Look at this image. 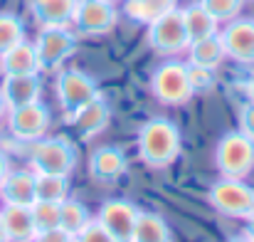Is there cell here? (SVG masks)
Returning a JSON list of instances; mask_svg holds the SVG:
<instances>
[{
	"instance_id": "6da1fadb",
	"label": "cell",
	"mask_w": 254,
	"mask_h": 242,
	"mask_svg": "<svg viewBox=\"0 0 254 242\" xmlns=\"http://www.w3.org/2000/svg\"><path fill=\"white\" fill-rule=\"evenodd\" d=\"M180 131L178 126L163 119V116H156V119H148L141 129H138V136H136V151H138V159L146 163L148 168H168L178 161L180 156Z\"/></svg>"
},
{
	"instance_id": "7a4b0ae2",
	"label": "cell",
	"mask_w": 254,
	"mask_h": 242,
	"mask_svg": "<svg viewBox=\"0 0 254 242\" xmlns=\"http://www.w3.org/2000/svg\"><path fill=\"white\" fill-rule=\"evenodd\" d=\"M77 165V146L67 136H50L32 141L30 149V168L35 173L50 175H69Z\"/></svg>"
},
{
	"instance_id": "3957f363",
	"label": "cell",
	"mask_w": 254,
	"mask_h": 242,
	"mask_svg": "<svg viewBox=\"0 0 254 242\" xmlns=\"http://www.w3.org/2000/svg\"><path fill=\"white\" fill-rule=\"evenodd\" d=\"M215 165L222 178L245 180L254 168V141L247 139L240 129L222 134L215 146Z\"/></svg>"
},
{
	"instance_id": "277c9868",
	"label": "cell",
	"mask_w": 254,
	"mask_h": 242,
	"mask_svg": "<svg viewBox=\"0 0 254 242\" xmlns=\"http://www.w3.org/2000/svg\"><path fill=\"white\" fill-rule=\"evenodd\" d=\"M210 205L225 218H254V188L237 178H220L210 188Z\"/></svg>"
},
{
	"instance_id": "5b68a950",
	"label": "cell",
	"mask_w": 254,
	"mask_h": 242,
	"mask_svg": "<svg viewBox=\"0 0 254 242\" xmlns=\"http://www.w3.org/2000/svg\"><path fill=\"white\" fill-rule=\"evenodd\" d=\"M148 47L156 50L158 55H178L183 50H188L190 40L183 25V12L178 7H173L168 12L158 15L153 22H148Z\"/></svg>"
},
{
	"instance_id": "8992f818",
	"label": "cell",
	"mask_w": 254,
	"mask_h": 242,
	"mask_svg": "<svg viewBox=\"0 0 254 242\" xmlns=\"http://www.w3.org/2000/svg\"><path fill=\"white\" fill-rule=\"evenodd\" d=\"M153 96L166 106H180L192 99V89L188 81V65L183 62H166L151 77Z\"/></svg>"
},
{
	"instance_id": "52a82bcc",
	"label": "cell",
	"mask_w": 254,
	"mask_h": 242,
	"mask_svg": "<svg viewBox=\"0 0 254 242\" xmlns=\"http://www.w3.org/2000/svg\"><path fill=\"white\" fill-rule=\"evenodd\" d=\"M40 70L52 72L60 70L77 50V35L69 32L67 27H42L37 40H35Z\"/></svg>"
},
{
	"instance_id": "ba28073f",
	"label": "cell",
	"mask_w": 254,
	"mask_h": 242,
	"mask_svg": "<svg viewBox=\"0 0 254 242\" xmlns=\"http://www.w3.org/2000/svg\"><path fill=\"white\" fill-rule=\"evenodd\" d=\"M55 89H57L60 106L64 109V121H67L77 109H82L84 104H89L91 99L101 96L96 81L91 80L89 75H84L82 70H62V72L57 75Z\"/></svg>"
},
{
	"instance_id": "9c48e42d",
	"label": "cell",
	"mask_w": 254,
	"mask_h": 242,
	"mask_svg": "<svg viewBox=\"0 0 254 242\" xmlns=\"http://www.w3.org/2000/svg\"><path fill=\"white\" fill-rule=\"evenodd\" d=\"M116 20H119V12H116L114 2H109V0H79L72 22H74L79 35L101 37L116 27Z\"/></svg>"
},
{
	"instance_id": "30bf717a",
	"label": "cell",
	"mask_w": 254,
	"mask_h": 242,
	"mask_svg": "<svg viewBox=\"0 0 254 242\" xmlns=\"http://www.w3.org/2000/svg\"><path fill=\"white\" fill-rule=\"evenodd\" d=\"M7 119V129L12 134V139L17 141H37L47 134L50 129V109L40 101L17 106V109H7L5 114Z\"/></svg>"
},
{
	"instance_id": "8fae6325",
	"label": "cell",
	"mask_w": 254,
	"mask_h": 242,
	"mask_svg": "<svg viewBox=\"0 0 254 242\" xmlns=\"http://www.w3.org/2000/svg\"><path fill=\"white\" fill-rule=\"evenodd\" d=\"M138 215L141 210L131 203V200H124V198H111L106 200L99 213H96V220L101 223V228L119 242H131V235L136 230V223H138Z\"/></svg>"
},
{
	"instance_id": "7c38bea8",
	"label": "cell",
	"mask_w": 254,
	"mask_h": 242,
	"mask_svg": "<svg viewBox=\"0 0 254 242\" xmlns=\"http://www.w3.org/2000/svg\"><path fill=\"white\" fill-rule=\"evenodd\" d=\"M225 57H232L242 65H254V20H230L220 32Z\"/></svg>"
},
{
	"instance_id": "4fadbf2b",
	"label": "cell",
	"mask_w": 254,
	"mask_h": 242,
	"mask_svg": "<svg viewBox=\"0 0 254 242\" xmlns=\"http://www.w3.org/2000/svg\"><path fill=\"white\" fill-rule=\"evenodd\" d=\"M126 168H128V159L119 146H101L89 159V175L101 185H111L121 180Z\"/></svg>"
},
{
	"instance_id": "5bb4252c",
	"label": "cell",
	"mask_w": 254,
	"mask_h": 242,
	"mask_svg": "<svg viewBox=\"0 0 254 242\" xmlns=\"http://www.w3.org/2000/svg\"><path fill=\"white\" fill-rule=\"evenodd\" d=\"M109 121H111V109H109V104L104 101V96L91 99L89 104H84L82 109H77V111L67 119V124H72L74 131H77L84 141L99 136V134L109 126Z\"/></svg>"
},
{
	"instance_id": "9a60e30c",
	"label": "cell",
	"mask_w": 254,
	"mask_h": 242,
	"mask_svg": "<svg viewBox=\"0 0 254 242\" xmlns=\"http://www.w3.org/2000/svg\"><path fill=\"white\" fill-rule=\"evenodd\" d=\"M40 91H42L40 75H5L0 81V94L7 109L40 101Z\"/></svg>"
},
{
	"instance_id": "2e32d148",
	"label": "cell",
	"mask_w": 254,
	"mask_h": 242,
	"mask_svg": "<svg viewBox=\"0 0 254 242\" xmlns=\"http://www.w3.org/2000/svg\"><path fill=\"white\" fill-rule=\"evenodd\" d=\"M0 200L5 205H32L35 203V170L17 168L5 175L0 183Z\"/></svg>"
},
{
	"instance_id": "e0dca14e",
	"label": "cell",
	"mask_w": 254,
	"mask_h": 242,
	"mask_svg": "<svg viewBox=\"0 0 254 242\" xmlns=\"http://www.w3.org/2000/svg\"><path fill=\"white\" fill-rule=\"evenodd\" d=\"M79 0H30V12L40 27H67Z\"/></svg>"
},
{
	"instance_id": "ac0fdd59",
	"label": "cell",
	"mask_w": 254,
	"mask_h": 242,
	"mask_svg": "<svg viewBox=\"0 0 254 242\" xmlns=\"http://www.w3.org/2000/svg\"><path fill=\"white\" fill-rule=\"evenodd\" d=\"M0 72L5 75H40V60L32 42L22 40L15 47H10L5 55H0Z\"/></svg>"
},
{
	"instance_id": "d6986e66",
	"label": "cell",
	"mask_w": 254,
	"mask_h": 242,
	"mask_svg": "<svg viewBox=\"0 0 254 242\" xmlns=\"http://www.w3.org/2000/svg\"><path fill=\"white\" fill-rule=\"evenodd\" d=\"M0 220H2L5 235L10 242H27L37 235L35 223H32V213H30L27 205H5L2 203Z\"/></svg>"
},
{
	"instance_id": "ffe728a7",
	"label": "cell",
	"mask_w": 254,
	"mask_h": 242,
	"mask_svg": "<svg viewBox=\"0 0 254 242\" xmlns=\"http://www.w3.org/2000/svg\"><path fill=\"white\" fill-rule=\"evenodd\" d=\"M183 12V25H185V32H188V40L190 42H197L202 37H210L217 32V20L197 2V5H188Z\"/></svg>"
},
{
	"instance_id": "44dd1931",
	"label": "cell",
	"mask_w": 254,
	"mask_h": 242,
	"mask_svg": "<svg viewBox=\"0 0 254 242\" xmlns=\"http://www.w3.org/2000/svg\"><path fill=\"white\" fill-rule=\"evenodd\" d=\"M190 65H197V67H207V70H217L225 60V47H222V40L220 35H210V37H202L197 42H190Z\"/></svg>"
},
{
	"instance_id": "7402d4cb",
	"label": "cell",
	"mask_w": 254,
	"mask_h": 242,
	"mask_svg": "<svg viewBox=\"0 0 254 242\" xmlns=\"http://www.w3.org/2000/svg\"><path fill=\"white\" fill-rule=\"evenodd\" d=\"M131 242H173L168 223L158 213H141Z\"/></svg>"
},
{
	"instance_id": "603a6c76",
	"label": "cell",
	"mask_w": 254,
	"mask_h": 242,
	"mask_svg": "<svg viewBox=\"0 0 254 242\" xmlns=\"http://www.w3.org/2000/svg\"><path fill=\"white\" fill-rule=\"evenodd\" d=\"M64 198H69V175L35 173V200L62 203Z\"/></svg>"
},
{
	"instance_id": "cb8c5ba5",
	"label": "cell",
	"mask_w": 254,
	"mask_h": 242,
	"mask_svg": "<svg viewBox=\"0 0 254 242\" xmlns=\"http://www.w3.org/2000/svg\"><path fill=\"white\" fill-rule=\"evenodd\" d=\"M89 220H91V215H89L84 203H79V200H74V198H64V200L60 203V228L67 230L72 238L84 228Z\"/></svg>"
},
{
	"instance_id": "d4e9b609",
	"label": "cell",
	"mask_w": 254,
	"mask_h": 242,
	"mask_svg": "<svg viewBox=\"0 0 254 242\" xmlns=\"http://www.w3.org/2000/svg\"><path fill=\"white\" fill-rule=\"evenodd\" d=\"M32 213V223H35V233H45L52 228H60V203L52 200H35L30 205Z\"/></svg>"
},
{
	"instance_id": "484cf974",
	"label": "cell",
	"mask_w": 254,
	"mask_h": 242,
	"mask_svg": "<svg viewBox=\"0 0 254 242\" xmlns=\"http://www.w3.org/2000/svg\"><path fill=\"white\" fill-rule=\"evenodd\" d=\"M25 40V25L12 12H0V55Z\"/></svg>"
},
{
	"instance_id": "4316f807",
	"label": "cell",
	"mask_w": 254,
	"mask_h": 242,
	"mask_svg": "<svg viewBox=\"0 0 254 242\" xmlns=\"http://www.w3.org/2000/svg\"><path fill=\"white\" fill-rule=\"evenodd\" d=\"M200 5L217 20V22H230L240 15L245 0H200Z\"/></svg>"
},
{
	"instance_id": "83f0119b",
	"label": "cell",
	"mask_w": 254,
	"mask_h": 242,
	"mask_svg": "<svg viewBox=\"0 0 254 242\" xmlns=\"http://www.w3.org/2000/svg\"><path fill=\"white\" fill-rule=\"evenodd\" d=\"M188 81H190L192 94H207L215 89V70L197 67V65L188 62Z\"/></svg>"
},
{
	"instance_id": "f1b7e54d",
	"label": "cell",
	"mask_w": 254,
	"mask_h": 242,
	"mask_svg": "<svg viewBox=\"0 0 254 242\" xmlns=\"http://www.w3.org/2000/svg\"><path fill=\"white\" fill-rule=\"evenodd\" d=\"M72 242H119V240H114V238L101 228V223H99L96 218H91L84 228L74 235V240Z\"/></svg>"
},
{
	"instance_id": "f546056e",
	"label": "cell",
	"mask_w": 254,
	"mask_h": 242,
	"mask_svg": "<svg viewBox=\"0 0 254 242\" xmlns=\"http://www.w3.org/2000/svg\"><path fill=\"white\" fill-rule=\"evenodd\" d=\"M124 10H126V15H128L131 20L143 22V25H148V22H153V20L158 17V15L151 10V5H148L146 0H126Z\"/></svg>"
},
{
	"instance_id": "4dcf8cb0",
	"label": "cell",
	"mask_w": 254,
	"mask_h": 242,
	"mask_svg": "<svg viewBox=\"0 0 254 242\" xmlns=\"http://www.w3.org/2000/svg\"><path fill=\"white\" fill-rule=\"evenodd\" d=\"M237 121H240V131H242L247 139H252V141H254V104H250V101H247V104L240 109Z\"/></svg>"
},
{
	"instance_id": "1f68e13d",
	"label": "cell",
	"mask_w": 254,
	"mask_h": 242,
	"mask_svg": "<svg viewBox=\"0 0 254 242\" xmlns=\"http://www.w3.org/2000/svg\"><path fill=\"white\" fill-rule=\"evenodd\" d=\"M35 240L37 242H72L74 238H72L67 230H62V228H52V230L37 233V235H35Z\"/></svg>"
},
{
	"instance_id": "d6a6232c",
	"label": "cell",
	"mask_w": 254,
	"mask_h": 242,
	"mask_svg": "<svg viewBox=\"0 0 254 242\" xmlns=\"http://www.w3.org/2000/svg\"><path fill=\"white\" fill-rule=\"evenodd\" d=\"M146 2L151 5V10L156 15H163V12H168V10H173L178 5V0H146Z\"/></svg>"
},
{
	"instance_id": "836d02e7",
	"label": "cell",
	"mask_w": 254,
	"mask_h": 242,
	"mask_svg": "<svg viewBox=\"0 0 254 242\" xmlns=\"http://www.w3.org/2000/svg\"><path fill=\"white\" fill-rule=\"evenodd\" d=\"M10 173V161H7V156L0 151V183L5 180V175Z\"/></svg>"
},
{
	"instance_id": "e575fe53",
	"label": "cell",
	"mask_w": 254,
	"mask_h": 242,
	"mask_svg": "<svg viewBox=\"0 0 254 242\" xmlns=\"http://www.w3.org/2000/svg\"><path fill=\"white\" fill-rule=\"evenodd\" d=\"M242 89H245V94H247V101H250V104H254V75L245 81V84H242Z\"/></svg>"
},
{
	"instance_id": "d590c367",
	"label": "cell",
	"mask_w": 254,
	"mask_h": 242,
	"mask_svg": "<svg viewBox=\"0 0 254 242\" xmlns=\"http://www.w3.org/2000/svg\"><path fill=\"white\" fill-rule=\"evenodd\" d=\"M245 235H247V238H250V240L254 242V218H250V220H247V228H245Z\"/></svg>"
},
{
	"instance_id": "8d00e7d4",
	"label": "cell",
	"mask_w": 254,
	"mask_h": 242,
	"mask_svg": "<svg viewBox=\"0 0 254 242\" xmlns=\"http://www.w3.org/2000/svg\"><path fill=\"white\" fill-rule=\"evenodd\" d=\"M5 114H7V106H5V101H2V94H0V119H5Z\"/></svg>"
},
{
	"instance_id": "74e56055",
	"label": "cell",
	"mask_w": 254,
	"mask_h": 242,
	"mask_svg": "<svg viewBox=\"0 0 254 242\" xmlns=\"http://www.w3.org/2000/svg\"><path fill=\"white\" fill-rule=\"evenodd\" d=\"M227 242H252V240H250L247 235H237V238H230Z\"/></svg>"
},
{
	"instance_id": "f35d334b",
	"label": "cell",
	"mask_w": 254,
	"mask_h": 242,
	"mask_svg": "<svg viewBox=\"0 0 254 242\" xmlns=\"http://www.w3.org/2000/svg\"><path fill=\"white\" fill-rule=\"evenodd\" d=\"M0 242H10L7 235H5V228H2V220H0Z\"/></svg>"
},
{
	"instance_id": "ab89813d",
	"label": "cell",
	"mask_w": 254,
	"mask_h": 242,
	"mask_svg": "<svg viewBox=\"0 0 254 242\" xmlns=\"http://www.w3.org/2000/svg\"><path fill=\"white\" fill-rule=\"evenodd\" d=\"M27 242H37V240H35V238H32V240H27Z\"/></svg>"
},
{
	"instance_id": "60d3db41",
	"label": "cell",
	"mask_w": 254,
	"mask_h": 242,
	"mask_svg": "<svg viewBox=\"0 0 254 242\" xmlns=\"http://www.w3.org/2000/svg\"><path fill=\"white\" fill-rule=\"evenodd\" d=\"M109 2H116V0H109Z\"/></svg>"
}]
</instances>
